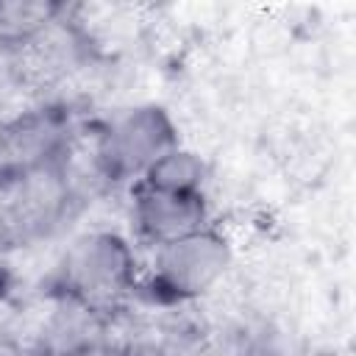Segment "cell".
I'll use <instances>...</instances> for the list:
<instances>
[{
	"label": "cell",
	"mask_w": 356,
	"mask_h": 356,
	"mask_svg": "<svg viewBox=\"0 0 356 356\" xmlns=\"http://www.w3.org/2000/svg\"><path fill=\"white\" fill-rule=\"evenodd\" d=\"M53 289L111 317L136 289V256L117 231H86L70 242L56 267Z\"/></svg>",
	"instance_id": "6da1fadb"
},
{
	"label": "cell",
	"mask_w": 356,
	"mask_h": 356,
	"mask_svg": "<svg viewBox=\"0 0 356 356\" xmlns=\"http://www.w3.org/2000/svg\"><path fill=\"white\" fill-rule=\"evenodd\" d=\"M81 206L61 161L8 181L0 189V248L22 250L50 239Z\"/></svg>",
	"instance_id": "7a4b0ae2"
},
{
	"label": "cell",
	"mask_w": 356,
	"mask_h": 356,
	"mask_svg": "<svg viewBox=\"0 0 356 356\" xmlns=\"http://www.w3.org/2000/svg\"><path fill=\"white\" fill-rule=\"evenodd\" d=\"M97 170L108 186L136 184L156 159L178 147V134L170 114L161 106H134L103 125L89 136Z\"/></svg>",
	"instance_id": "3957f363"
},
{
	"label": "cell",
	"mask_w": 356,
	"mask_h": 356,
	"mask_svg": "<svg viewBox=\"0 0 356 356\" xmlns=\"http://www.w3.org/2000/svg\"><path fill=\"white\" fill-rule=\"evenodd\" d=\"M8 331L3 348H28L42 356H78L106 342L108 317L67 292L50 289L22 312H14Z\"/></svg>",
	"instance_id": "277c9868"
},
{
	"label": "cell",
	"mask_w": 356,
	"mask_h": 356,
	"mask_svg": "<svg viewBox=\"0 0 356 356\" xmlns=\"http://www.w3.org/2000/svg\"><path fill=\"white\" fill-rule=\"evenodd\" d=\"M81 120L67 103H39L8 120H0V189L33 170L64 159Z\"/></svg>",
	"instance_id": "5b68a950"
},
{
	"label": "cell",
	"mask_w": 356,
	"mask_h": 356,
	"mask_svg": "<svg viewBox=\"0 0 356 356\" xmlns=\"http://www.w3.org/2000/svg\"><path fill=\"white\" fill-rule=\"evenodd\" d=\"M234 261L228 239L211 225L153 248L150 292L164 303H186L209 289L228 273Z\"/></svg>",
	"instance_id": "8992f818"
},
{
	"label": "cell",
	"mask_w": 356,
	"mask_h": 356,
	"mask_svg": "<svg viewBox=\"0 0 356 356\" xmlns=\"http://www.w3.org/2000/svg\"><path fill=\"white\" fill-rule=\"evenodd\" d=\"M6 50H8L11 78L19 86H31V89L56 86L58 81L81 70L89 58L86 39L64 17H56L42 31Z\"/></svg>",
	"instance_id": "52a82bcc"
},
{
	"label": "cell",
	"mask_w": 356,
	"mask_h": 356,
	"mask_svg": "<svg viewBox=\"0 0 356 356\" xmlns=\"http://www.w3.org/2000/svg\"><path fill=\"white\" fill-rule=\"evenodd\" d=\"M131 217L139 236L150 248L209 228V206L203 192H164L145 184H134Z\"/></svg>",
	"instance_id": "ba28073f"
},
{
	"label": "cell",
	"mask_w": 356,
	"mask_h": 356,
	"mask_svg": "<svg viewBox=\"0 0 356 356\" xmlns=\"http://www.w3.org/2000/svg\"><path fill=\"white\" fill-rule=\"evenodd\" d=\"M136 184L164 189V192H203L206 164L197 153L178 145V147L167 150L161 159H156L150 164V170Z\"/></svg>",
	"instance_id": "9c48e42d"
},
{
	"label": "cell",
	"mask_w": 356,
	"mask_h": 356,
	"mask_svg": "<svg viewBox=\"0 0 356 356\" xmlns=\"http://www.w3.org/2000/svg\"><path fill=\"white\" fill-rule=\"evenodd\" d=\"M64 14L58 3H22V0H0V42L6 47L19 44L22 39L42 31L47 22Z\"/></svg>",
	"instance_id": "30bf717a"
},
{
	"label": "cell",
	"mask_w": 356,
	"mask_h": 356,
	"mask_svg": "<svg viewBox=\"0 0 356 356\" xmlns=\"http://www.w3.org/2000/svg\"><path fill=\"white\" fill-rule=\"evenodd\" d=\"M250 328L245 325H220L197 334L186 356H248Z\"/></svg>",
	"instance_id": "8fae6325"
},
{
	"label": "cell",
	"mask_w": 356,
	"mask_h": 356,
	"mask_svg": "<svg viewBox=\"0 0 356 356\" xmlns=\"http://www.w3.org/2000/svg\"><path fill=\"white\" fill-rule=\"evenodd\" d=\"M78 356H145V353H134V350H125V348H120V345L100 342V345H95V348H89V350H83V353H78Z\"/></svg>",
	"instance_id": "7c38bea8"
},
{
	"label": "cell",
	"mask_w": 356,
	"mask_h": 356,
	"mask_svg": "<svg viewBox=\"0 0 356 356\" xmlns=\"http://www.w3.org/2000/svg\"><path fill=\"white\" fill-rule=\"evenodd\" d=\"M0 356H42V353L28 350V348H0Z\"/></svg>",
	"instance_id": "4fadbf2b"
}]
</instances>
